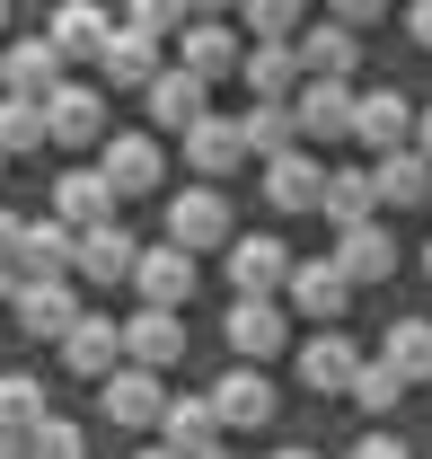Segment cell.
<instances>
[{"instance_id": "obj_33", "label": "cell", "mask_w": 432, "mask_h": 459, "mask_svg": "<svg viewBox=\"0 0 432 459\" xmlns=\"http://www.w3.org/2000/svg\"><path fill=\"white\" fill-rule=\"evenodd\" d=\"M379 353L406 371V389H424L432 380V318H388L379 327Z\"/></svg>"}, {"instance_id": "obj_2", "label": "cell", "mask_w": 432, "mask_h": 459, "mask_svg": "<svg viewBox=\"0 0 432 459\" xmlns=\"http://www.w3.org/2000/svg\"><path fill=\"white\" fill-rule=\"evenodd\" d=\"M220 336H229L238 362H273V353L291 344V309H282L273 291H238V300H229V318H220Z\"/></svg>"}, {"instance_id": "obj_26", "label": "cell", "mask_w": 432, "mask_h": 459, "mask_svg": "<svg viewBox=\"0 0 432 459\" xmlns=\"http://www.w3.org/2000/svg\"><path fill=\"white\" fill-rule=\"evenodd\" d=\"M282 274H291V247L273 230H256V238L229 230V291H282Z\"/></svg>"}, {"instance_id": "obj_35", "label": "cell", "mask_w": 432, "mask_h": 459, "mask_svg": "<svg viewBox=\"0 0 432 459\" xmlns=\"http://www.w3.org/2000/svg\"><path fill=\"white\" fill-rule=\"evenodd\" d=\"M344 398L362 406V415H388V406L406 398V371H397L388 353H362V371H353V389H344Z\"/></svg>"}, {"instance_id": "obj_30", "label": "cell", "mask_w": 432, "mask_h": 459, "mask_svg": "<svg viewBox=\"0 0 432 459\" xmlns=\"http://www.w3.org/2000/svg\"><path fill=\"white\" fill-rule=\"evenodd\" d=\"M45 36H54V45H62V62H98V45H107V36H115V18H107V9H98V0H62V9H54V27H45Z\"/></svg>"}, {"instance_id": "obj_28", "label": "cell", "mask_w": 432, "mask_h": 459, "mask_svg": "<svg viewBox=\"0 0 432 459\" xmlns=\"http://www.w3.org/2000/svg\"><path fill=\"white\" fill-rule=\"evenodd\" d=\"M0 80L27 89V98H54V89H62V45H54V36H18V45H0Z\"/></svg>"}, {"instance_id": "obj_25", "label": "cell", "mask_w": 432, "mask_h": 459, "mask_svg": "<svg viewBox=\"0 0 432 459\" xmlns=\"http://www.w3.org/2000/svg\"><path fill=\"white\" fill-rule=\"evenodd\" d=\"M291 45H300V71H326V80H353L362 71V27H344V18H318V27L300 18Z\"/></svg>"}, {"instance_id": "obj_38", "label": "cell", "mask_w": 432, "mask_h": 459, "mask_svg": "<svg viewBox=\"0 0 432 459\" xmlns=\"http://www.w3.org/2000/svg\"><path fill=\"white\" fill-rule=\"evenodd\" d=\"M27 451H45V459H80V451H89V433H80L71 415H54V406H45V415H36V433H27Z\"/></svg>"}, {"instance_id": "obj_18", "label": "cell", "mask_w": 432, "mask_h": 459, "mask_svg": "<svg viewBox=\"0 0 432 459\" xmlns=\"http://www.w3.org/2000/svg\"><path fill=\"white\" fill-rule=\"evenodd\" d=\"M238 160H247V124H238V115L203 107L194 124H186V169H194V177H229Z\"/></svg>"}, {"instance_id": "obj_32", "label": "cell", "mask_w": 432, "mask_h": 459, "mask_svg": "<svg viewBox=\"0 0 432 459\" xmlns=\"http://www.w3.org/2000/svg\"><path fill=\"white\" fill-rule=\"evenodd\" d=\"M318 212L335 230L344 221H371L379 212V186H371V169H326V186H318Z\"/></svg>"}, {"instance_id": "obj_34", "label": "cell", "mask_w": 432, "mask_h": 459, "mask_svg": "<svg viewBox=\"0 0 432 459\" xmlns=\"http://www.w3.org/2000/svg\"><path fill=\"white\" fill-rule=\"evenodd\" d=\"M54 133H45V98H27V89H0V151L18 160V151H45Z\"/></svg>"}, {"instance_id": "obj_10", "label": "cell", "mask_w": 432, "mask_h": 459, "mask_svg": "<svg viewBox=\"0 0 432 459\" xmlns=\"http://www.w3.org/2000/svg\"><path fill=\"white\" fill-rule=\"evenodd\" d=\"M124 362L177 371V362H186V309H168V300H142V309L124 318Z\"/></svg>"}, {"instance_id": "obj_44", "label": "cell", "mask_w": 432, "mask_h": 459, "mask_svg": "<svg viewBox=\"0 0 432 459\" xmlns=\"http://www.w3.org/2000/svg\"><path fill=\"white\" fill-rule=\"evenodd\" d=\"M194 9H238V0H194Z\"/></svg>"}, {"instance_id": "obj_27", "label": "cell", "mask_w": 432, "mask_h": 459, "mask_svg": "<svg viewBox=\"0 0 432 459\" xmlns=\"http://www.w3.org/2000/svg\"><path fill=\"white\" fill-rule=\"evenodd\" d=\"M54 212L62 221H115V212H124V195H115V177L98 169V160H89V169H62V186H54Z\"/></svg>"}, {"instance_id": "obj_15", "label": "cell", "mask_w": 432, "mask_h": 459, "mask_svg": "<svg viewBox=\"0 0 432 459\" xmlns=\"http://www.w3.org/2000/svg\"><path fill=\"white\" fill-rule=\"evenodd\" d=\"M273 380H265V362H238V371H229V380H220L212 389V415H220V433H265L273 424Z\"/></svg>"}, {"instance_id": "obj_47", "label": "cell", "mask_w": 432, "mask_h": 459, "mask_svg": "<svg viewBox=\"0 0 432 459\" xmlns=\"http://www.w3.org/2000/svg\"><path fill=\"white\" fill-rule=\"evenodd\" d=\"M0 169H9V151H0Z\"/></svg>"}, {"instance_id": "obj_11", "label": "cell", "mask_w": 432, "mask_h": 459, "mask_svg": "<svg viewBox=\"0 0 432 459\" xmlns=\"http://www.w3.org/2000/svg\"><path fill=\"white\" fill-rule=\"evenodd\" d=\"M133 265H142V238H133L124 221H89L80 230V265H71L80 283L115 291V283H133Z\"/></svg>"}, {"instance_id": "obj_5", "label": "cell", "mask_w": 432, "mask_h": 459, "mask_svg": "<svg viewBox=\"0 0 432 459\" xmlns=\"http://www.w3.org/2000/svg\"><path fill=\"white\" fill-rule=\"evenodd\" d=\"M98 169H107L115 195L133 204V195H160L168 186V151H160V133H107V142H98Z\"/></svg>"}, {"instance_id": "obj_9", "label": "cell", "mask_w": 432, "mask_h": 459, "mask_svg": "<svg viewBox=\"0 0 432 459\" xmlns=\"http://www.w3.org/2000/svg\"><path fill=\"white\" fill-rule=\"evenodd\" d=\"M229 195H220L212 177H203V186H186V195H168V238H186V247H194V256H203V247H229Z\"/></svg>"}, {"instance_id": "obj_7", "label": "cell", "mask_w": 432, "mask_h": 459, "mask_svg": "<svg viewBox=\"0 0 432 459\" xmlns=\"http://www.w3.org/2000/svg\"><path fill=\"white\" fill-rule=\"evenodd\" d=\"M45 133H54L62 151H98V142H107V89L62 80L54 98H45Z\"/></svg>"}, {"instance_id": "obj_16", "label": "cell", "mask_w": 432, "mask_h": 459, "mask_svg": "<svg viewBox=\"0 0 432 459\" xmlns=\"http://www.w3.org/2000/svg\"><path fill=\"white\" fill-rule=\"evenodd\" d=\"M142 107H151V124L186 133L194 115L212 107V80H203V71H186V62H160V71H151V89H142Z\"/></svg>"}, {"instance_id": "obj_45", "label": "cell", "mask_w": 432, "mask_h": 459, "mask_svg": "<svg viewBox=\"0 0 432 459\" xmlns=\"http://www.w3.org/2000/svg\"><path fill=\"white\" fill-rule=\"evenodd\" d=\"M415 265H424V283H432V247H424V256H415Z\"/></svg>"}, {"instance_id": "obj_21", "label": "cell", "mask_w": 432, "mask_h": 459, "mask_svg": "<svg viewBox=\"0 0 432 459\" xmlns=\"http://www.w3.org/2000/svg\"><path fill=\"white\" fill-rule=\"evenodd\" d=\"M353 371H362V344L335 336V318H326L318 336H300V380H309L318 398H344V389H353Z\"/></svg>"}, {"instance_id": "obj_13", "label": "cell", "mask_w": 432, "mask_h": 459, "mask_svg": "<svg viewBox=\"0 0 432 459\" xmlns=\"http://www.w3.org/2000/svg\"><path fill=\"white\" fill-rule=\"evenodd\" d=\"M194 283H203V265H194V247H186V238L142 247V265H133V291H142V300H168V309H186Z\"/></svg>"}, {"instance_id": "obj_40", "label": "cell", "mask_w": 432, "mask_h": 459, "mask_svg": "<svg viewBox=\"0 0 432 459\" xmlns=\"http://www.w3.org/2000/svg\"><path fill=\"white\" fill-rule=\"evenodd\" d=\"M326 18H344V27H379L388 0H326Z\"/></svg>"}, {"instance_id": "obj_19", "label": "cell", "mask_w": 432, "mask_h": 459, "mask_svg": "<svg viewBox=\"0 0 432 459\" xmlns=\"http://www.w3.org/2000/svg\"><path fill=\"white\" fill-rule=\"evenodd\" d=\"M318 186H326V169H318L309 142H291V151L265 160V204L273 212H318Z\"/></svg>"}, {"instance_id": "obj_39", "label": "cell", "mask_w": 432, "mask_h": 459, "mask_svg": "<svg viewBox=\"0 0 432 459\" xmlns=\"http://www.w3.org/2000/svg\"><path fill=\"white\" fill-rule=\"evenodd\" d=\"M194 18V0H133V27H151V36H177Z\"/></svg>"}, {"instance_id": "obj_29", "label": "cell", "mask_w": 432, "mask_h": 459, "mask_svg": "<svg viewBox=\"0 0 432 459\" xmlns=\"http://www.w3.org/2000/svg\"><path fill=\"white\" fill-rule=\"evenodd\" d=\"M71 265H80V221H62V212L27 221V238H18V274H71Z\"/></svg>"}, {"instance_id": "obj_37", "label": "cell", "mask_w": 432, "mask_h": 459, "mask_svg": "<svg viewBox=\"0 0 432 459\" xmlns=\"http://www.w3.org/2000/svg\"><path fill=\"white\" fill-rule=\"evenodd\" d=\"M300 18H309V0H238L247 36H300Z\"/></svg>"}, {"instance_id": "obj_22", "label": "cell", "mask_w": 432, "mask_h": 459, "mask_svg": "<svg viewBox=\"0 0 432 459\" xmlns=\"http://www.w3.org/2000/svg\"><path fill=\"white\" fill-rule=\"evenodd\" d=\"M371 186H379V212H415V204H432V160L415 142H397L371 160Z\"/></svg>"}, {"instance_id": "obj_24", "label": "cell", "mask_w": 432, "mask_h": 459, "mask_svg": "<svg viewBox=\"0 0 432 459\" xmlns=\"http://www.w3.org/2000/svg\"><path fill=\"white\" fill-rule=\"evenodd\" d=\"M229 433H220V415H212V398H168L160 406V451H177V459H203V451H220Z\"/></svg>"}, {"instance_id": "obj_14", "label": "cell", "mask_w": 432, "mask_h": 459, "mask_svg": "<svg viewBox=\"0 0 432 459\" xmlns=\"http://www.w3.org/2000/svg\"><path fill=\"white\" fill-rule=\"evenodd\" d=\"M353 142L362 151H397V142H415V98L406 89H353Z\"/></svg>"}, {"instance_id": "obj_1", "label": "cell", "mask_w": 432, "mask_h": 459, "mask_svg": "<svg viewBox=\"0 0 432 459\" xmlns=\"http://www.w3.org/2000/svg\"><path fill=\"white\" fill-rule=\"evenodd\" d=\"M0 291H9V309H18V336H54L62 344V327L80 318V291H71V274H0Z\"/></svg>"}, {"instance_id": "obj_4", "label": "cell", "mask_w": 432, "mask_h": 459, "mask_svg": "<svg viewBox=\"0 0 432 459\" xmlns=\"http://www.w3.org/2000/svg\"><path fill=\"white\" fill-rule=\"evenodd\" d=\"M168 45H177L186 71H203V80H238V54H247V36H238V27H220V9H194Z\"/></svg>"}, {"instance_id": "obj_8", "label": "cell", "mask_w": 432, "mask_h": 459, "mask_svg": "<svg viewBox=\"0 0 432 459\" xmlns=\"http://www.w3.org/2000/svg\"><path fill=\"white\" fill-rule=\"evenodd\" d=\"M291 115H300V142H353V80L309 71V80L291 89Z\"/></svg>"}, {"instance_id": "obj_48", "label": "cell", "mask_w": 432, "mask_h": 459, "mask_svg": "<svg viewBox=\"0 0 432 459\" xmlns=\"http://www.w3.org/2000/svg\"><path fill=\"white\" fill-rule=\"evenodd\" d=\"M0 89H9V80H0Z\"/></svg>"}, {"instance_id": "obj_17", "label": "cell", "mask_w": 432, "mask_h": 459, "mask_svg": "<svg viewBox=\"0 0 432 459\" xmlns=\"http://www.w3.org/2000/svg\"><path fill=\"white\" fill-rule=\"evenodd\" d=\"M62 362H71L80 380H107L115 362H124V318H107V309H80V318L62 327Z\"/></svg>"}, {"instance_id": "obj_3", "label": "cell", "mask_w": 432, "mask_h": 459, "mask_svg": "<svg viewBox=\"0 0 432 459\" xmlns=\"http://www.w3.org/2000/svg\"><path fill=\"white\" fill-rule=\"evenodd\" d=\"M98 406H107L115 433H160L168 389H160V371H151V362H115L107 380H98Z\"/></svg>"}, {"instance_id": "obj_6", "label": "cell", "mask_w": 432, "mask_h": 459, "mask_svg": "<svg viewBox=\"0 0 432 459\" xmlns=\"http://www.w3.org/2000/svg\"><path fill=\"white\" fill-rule=\"evenodd\" d=\"M282 300L300 309V318H344L353 309V274L335 265V256H291V274H282Z\"/></svg>"}, {"instance_id": "obj_41", "label": "cell", "mask_w": 432, "mask_h": 459, "mask_svg": "<svg viewBox=\"0 0 432 459\" xmlns=\"http://www.w3.org/2000/svg\"><path fill=\"white\" fill-rule=\"evenodd\" d=\"M18 238H27V221H18V212H0V274L18 265Z\"/></svg>"}, {"instance_id": "obj_36", "label": "cell", "mask_w": 432, "mask_h": 459, "mask_svg": "<svg viewBox=\"0 0 432 459\" xmlns=\"http://www.w3.org/2000/svg\"><path fill=\"white\" fill-rule=\"evenodd\" d=\"M45 380H36V371H0V424H9V433H36V415H45Z\"/></svg>"}, {"instance_id": "obj_43", "label": "cell", "mask_w": 432, "mask_h": 459, "mask_svg": "<svg viewBox=\"0 0 432 459\" xmlns=\"http://www.w3.org/2000/svg\"><path fill=\"white\" fill-rule=\"evenodd\" d=\"M415 151L432 160V107H415Z\"/></svg>"}, {"instance_id": "obj_46", "label": "cell", "mask_w": 432, "mask_h": 459, "mask_svg": "<svg viewBox=\"0 0 432 459\" xmlns=\"http://www.w3.org/2000/svg\"><path fill=\"white\" fill-rule=\"evenodd\" d=\"M0 27H9V0H0Z\"/></svg>"}, {"instance_id": "obj_12", "label": "cell", "mask_w": 432, "mask_h": 459, "mask_svg": "<svg viewBox=\"0 0 432 459\" xmlns=\"http://www.w3.org/2000/svg\"><path fill=\"white\" fill-rule=\"evenodd\" d=\"M335 265H344V274H353V291L362 283H388V274H397V265H406V256H397V230L379 221H344L335 230Z\"/></svg>"}, {"instance_id": "obj_23", "label": "cell", "mask_w": 432, "mask_h": 459, "mask_svg": "<svg viewBox=\"0 0 432 459\" xmlns=\"http://www.w3.org/2000/svg\"><path fill=\"white\" fill-rule=\"evenodd\" d=\"M160 54H168V36H151V27H133V18H124L107 45H98V71H107V89H151Z\"/></svg>"}, {"instance_id": "obj_42", "label": "cell", "mask_w": 432, "mask_h": 459, "mask_svg": "<svg viewBox=\"0 0 432 459\" xmlns=\"http://www.w3.org/2000/svg\"><path fill=\"white\" fill-rule=\"evenodd\" d=\"M406 36H415V45L432 54V0H415V9H406Z\"/></svg>"}, {"instance_id": "obj_31", "label": "cell", "mask_w": 432, "mask_h": 459, "mask_svg": "<svg viewBox=\"0 0 432 459\" xmlns=\"http://www.w3.org/2000/svg\"><path fill=\"white\" fill-rule=\"evenodd\" d=\"M247 160H273V151H291L300 142V115H291V98H247Z\"/></svg>"}, {"instance_id": "obj_20", "label": "cell", "mask_w": 432, "mask_h": 459, "mask_svg": "<svg viewBox=\"0 0 432 459\" xmlns=\"http://www.w3.org/2000/svg\"><path fill=\"white\" fill-rule=\"evenodd\" d=\"M238 80H247V98H291L309 71H300V45H291V36H247Z\"/></svg>"}]
</instances>
